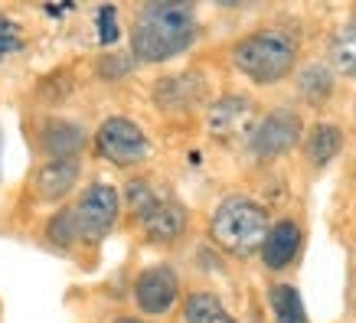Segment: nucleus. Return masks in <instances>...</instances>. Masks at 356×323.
I'll return each instance as SVG.
<instances>
[{
    "instance_id": "obj_12",
    "label": "nucleus",
    "mask_w": 356,
    "mask_h": 323,
    "mask_svg": "<svg viewBox=\"0 0 356 323\" xmlns=\"http://www.w3.org/2000/svg\"><path fill=\"white\" fill-rule=\"evenodd\" d=\"M248 118H252V101L238 95H229L209 111V128L216 131V134H222V138H229V134L245 128Z\"/></svg>"
},
{
    "instance_id": "obj_6",
    "label": "nucleus",
    "mask_w": 356,
    "mask_h": 323,
    "mask_svg": "<svg viewBox=\"0 0 356 323\" xmlns=\"http://www.w3.org/2000/svg\"><path fill=\"white\" fill-rule=\"evenodd\" d=\"M95 147L98 154L111 160L115 167H131V163H140L151 151L147 144V134L134 124L131 118H108L102 121L95 131Z\"/></svg>"
},
{
    "instance_id": "obj_8",
    "label": "nucleus",
    "mask_w": 356,
    "mask_h": 323,
    "mask_svg": "<svg viewBox=\"0 0 356 323\" xmlns=\"http://www.w3.org/2000/svg\"><path fill=\"white\" fill-rule=\"evenodd\" d=\"M298 138H301V118L288 108H278L265 115V121L252 131V151L259 157H278V154L291 151Z\"/></svg>"
},
{
    "instance_id": "obj_18",
    "label": "nucleus",
    "mask_w": 356,
    "mask_h": 323,
    "mask_svg": "<svg viewBox=\"0 0 356 323\" xmlns=\"http://www.w3.org/2000/svg\"><path fill=\"white\" fill-rule=\"evenodd\" d=\"M46 235H49V242H56V245H69L72 238H79L76 219H72V209L56 213V219L49 222V229H46Z\"/></svg>"
},
{
    "instance_id": "obj_1",
    "label": "nucleus",
    "mask_w": 356,
    "mask_h": 323,
    "mask_svg": "<svg viewBox=\"0 0 356 323\" xmlns=\"http://www.w3.org/2000/svg\"><path fill=\"white\" fill-rule=\"evenodd\" d=\"M196 40V10L190 3H147L131 26V53L140 63H167Z\"/></svg>"
},
{
    "instance_id": "obj_16",
    "label": "nucleus",
    "mask_w": 356,
    "mask_h": 323,
    "mask_svg": "<svg viewBox=\"0 0 356 323\" xmlns=\"http://www.w3.org/2000/svg\"><path fill=\"white\" fill-rule=\"evenodd\" d=\"M330 63L337 65V72L356 76V17H350L334 33V40H330Z\"/></svg>"
},
{
    "instance_id": "obj_13",
    "label": "nucleus",
    "mask_w": 356,
    "mask_h": 323,
    "mask_svg": "<svg viewBox=\"0 0 356 323\" xmlns=\"http://www.w3.org/2000/svg\"><path fill=\"white\" fill-rule=\"evenodd\" d=\"M340 147H343V131L337 128V124H317V128L307 134V144H304L307 160H311L314 167H327V163L340 154Z\"/></svg>"
},
{
    "instance_id": "obj_10",
    "label": "nucleus",
    "mask_w": 356,
    "mask_h": 323,
    "mask_svg": "<svg viewBox=\"0 0 356 323\" xmlns=\"http://www.w3.org/2000/svg\"><path fill=\"white\" fill-rule=\"evenodd\" d=\"M40 140H43V151L49 154V160H69V157H76L79 147L86 144V131L65 118H49L43 124Z\"/></svg>"
},
{
    "instance_id": "obj_5",
    "label": "nucleus",
    "mask_w": 356,
    "mask_h": 323,
    "mask_svg": "<svg viewBox=\"0 0 356 323\" xmlns=\"http://www.w3.org/2000/svg\"><path fill=\"white\" fill-rule=\"evenodd\" d=\"M121 213V196L111 183H92L82 190V196L72 206V219H76V232L86 242H102L108 238Z\"/></svg>"
},
{
    "instance_id": "obj_19",
    "label": "nucleus",
    "mask_w": 356,
    "mask_h": 323,
    "mask_svg": "<svg viewBox=\"0 0 356 323\" xmlns=\"http://www.w3.org/2000/svg\"><path fill=\"white\" fill-rule=\"evenodd\" d=\"M20 46H23L20 26H17L10 17H3V13H0V63H7V59H10Z\"/></svg>"
},
{
    "instance_id": "obj_11",
    "label": "nucleus",
    "mask_w": 356,
    "mask_h": 323,
    "mask_svg": "<svg viewBox=\"0 0 356 323\" xmlns=\"http://www.w3.org/2000/svg\"><path fill=\"white\" fill-rule=\"evenodd\" d=\"M79 180V160L69 157V160H49L43 163V170L36 173V193L40 199L53 203V199H63Z\"/></svg>"
},
{
    "instance_id": "obj_9",
    "label": "nucleus",
    "mask_w": 356,
    "mask_h": 323,
    "mask_svg": "<svg viewBox=\"0 0 356 323\" xmlns=\"http://www.w3.org/2000/svg\"><path fill=\"white\" fill-rule=\"evenodd\" d=\"M298 248H301V229H298V222L281 219V222L271 226L268 238H265V245H261V261H265V268L281 271L294 261Z\"/></svg>"
},
{
    "instance_id": "obj_7",
    "label": "nucleus",
    "mask_w": 356,
    "mask_h": 323,
    "mask_svg": "<svg viewBox=\"0 0 356 323\" xmlns=\"http://www.w3.org/2000/svg\"><path fill=\"white\" fill-rule=\"evenodd\" d=\"M180 297V281L173 274V268L167 265H154V268H144L134 281V301L144 313H167Z\"/></svg>"
},
{
    "instance_id": "obj_20",
    "label": "nucleus",
    "mask_w": 356,
    "mask_h": 323,
    "mask_svg": "<svg viewBox=\"0 0 356 323\" xmlns=\"http://www.w3.org/2000/svg\"><path fill=\"white\" fill-rule=\"evenodd\" d=\"M98 40L102 43H115L118 40V13L111 10V7L98 10Z\"/></svg>"
},
{
    "instance_id": "obj_3",
    "label": "nucleus",
    "mask_w": 356,
    "mask_h": 323,
    "mask_svg": "<svg viewBox=\"0 0 356 323\" xmlns=\"http://www.w3.org/2000/svg\"><path fill=\"white\" fill-rule=\"evenodd\" d=\"M271 226L265 206H259L248 196H229L216 206V213L209 219V235L219 248H226L229 255H252L255 248L265 245Z\"/></svg>"
},
{
    "instance_id": "obj_21",
    "label": "nucleus",
    "mask_w": 356,
    "mask_h": 323,
    "mask_svg": "<svg viewBox=\"0 0 356 323\" xmlns=\"http://www.w3.org/2000/svg\"><path fill=\"white\" fill-rule=\"evenodd\" d=\"M115 323H147V320H138V317H118Z\"/></svg>"
},
{
    "instance_id": "obj_4",
    "label": "nucleus",
    "mask_w": 356,
    "mask_h": 323,
    "mask_svg": "<svg viewBox=\"0 0 356 323\" xmlns=\"http://www.w3.org/2000/svg\"><path fill=\"white\" fill-rule=\"evenodd\" d=\"M128 203L134 209V215H138L140 229L154 242H173V238L184 235V229H186L184 206L157 196L144 180H131L128 183Z\"/></svg>"
},
{
    "instance_id": "obj_14",
    "label": "nucleus",
    "mask_w": 356,
    "mask_h": 323,
    "mask_svg": "<svg viewBox=\"0 0 356 323\" xmlns=\"http://www.w3.org/2000/svg\"><path fill=\"white\" fill-rule=\"evenodd\" d=\"M184 323H236V317L222 307L216 294L196 291L184 304Z\"/></svg>"
},
{
    "instance_id": "obj_2",
    "label": "nucleus",
    "mask_w": 356,
    "mask_h": 323,
    "mask_svg": "<svg viewBox=\"0 0 356 323\" xmlns=\"http://www.w3.org/2000/svg\"><path fill=\"white\" fill-rule=\"evenodd\" d=\"M294 56H298V40L284 30H259L242 36L232 46V63L242 76H248L255 85H275L291 72Z\"/></svg>"
},
{
    "instance_id": "obj_17",
    "label": "nucleus",
    "mask_w": 356,
    "mask_h": 323,
    "mask_svg": "<svg viewBox=\"0 0 356 323\" xmlns=\"http://www.w3.org/2000/svg\"><path fill=\"white\" fill-rule=\"evenodd\" d=\"M304 95L311 98V101H324L330 92H334V76L327 72L324 65H307L301 72V82H298Z\"/></svg>"
},
{
    "instance_id": "obj_15",
    "label": "nucleus",
    "mask_w": 356,
    "mask_h": 323,
    "mask_svg": "<svg viewBox=\"0 0 356 323\" xmlns=\"http://www.w3.org/2000/svg\"><path fill=\"white\" fill-rule=\"evenodd\" d=\"M268 304H271L278 323H311L307 320V310H304L301 294H298V288H291V284H275L268 291Z\"/></svg>"
}]
</instances>
